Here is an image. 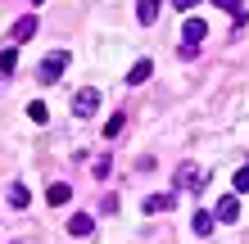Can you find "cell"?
Segmentation results:
<instances>
[{"label":"cell","mask_w":249,"mask_h":244,"mask_svg":"<svg viewBox=\"0 0 249 244\" xmlns=\"http://www.w3.org/2000/svg\"><path fill=\"white\" fill-rule=\"evenodd\" d=\"M172 5H177V9H186V14H190V9H195V5H199V0H172Z\"/></svg>","instance_id":"19"},{"label":"cell","mask_w":249,"mask_h":244,"mask_svg":"<svg viewBox=\"0 0 249 244\" xmlns=\"http://www.w3.org/2000/svg\"><path fill=\"white\" fill-rule=\"evenodd\" d=\"M14 41H18V46H23V41H32L36 36V18H32V14H27V18H18V23H14V32H9Z\"/></svg>","instance_id":"8"},{"label":"cell","mask_w":249,"mask_h":244,"mask_svg":"<svg viewBox=\"0 0 249 244\" xmlns=\"http://www.w3.org/2000/svg\"><path fill=\"white\" fill-rule=\"evenodd\" d=\"M95 109H100V91L95 86H86V91L72 95V113H77V118H95Z\"/></svg>","instance_id":"2"},{"label":"cell","mask_w":249,"mask_h":244,"mask_svg":"<svg viewBox=\"0 0 249 244\" xmlns=\"http://www.w3.org/2000/svg\"><path fill=\"white\" fill-rule=\"evenodd\" d=\"M14 68H18V50H14V46H9L5 54H0V73H5V77H9V73H14Z\"/></svg>","instance_id":"15"},{"label":"cell","mask_w":249,"mask_h":244,"mask_svg":"<svg viewBox=\"0 0 249 244\" xmlns=\"http://www.w3.org/2000/svg\"><path fill=\"white\" fill-rule=\"evenodd\" d=\"M9 204H14V208H27V185H23V181L9 185Z\"/></svg>","instance_id":"14"},{"label":"cell","mask_w":249,"mask_h":244,"mask_svg":"<svg viewBox=\"0 0 249 244\" xmlns=\"http://www.w3.org/2000/svg\"><path fill=\"white\" fill-rule=\"evenodd\" d=\"M68 199H72V185H68V181H54L50 190H46V204H54V208H64Z\"/></svg>","instance_id":"7"},{"label":"cell","mask_w":249,"mask_h":244,"mask_svg":"<svg viewBox=\"0 0 249 244\" xmlns=\"http://www.w3.org/2000/svg\"><path fill=\"white\" fill-rule=\"evenodd\" d=\"M91 231H95V222L86 217V212H77V217H68V235H77V240H86Z\"/></svg>","instance_id":"10"},{"label":"cell","mask_w":249,"mask_h":244,"mask_svg":"<svg viewBox=\"0 0 249 244\" xmlns=\"http://www.w3.org/2000/svg\"><path fill=\"white\" fill-rule=\"evenodd\" d=\"M172 208V195H150L145 199V212H168Z\"/></svg>","instance_id":"13"},{"label":"cell","mask_w":249,"mask_h":244,"mask_svg":"<svg viewBox=\"0 0 249 244\" xmlns=\"http://www.w3.org/2000/svg\"><path fill=\"white\" fill-rule=\"evenodd\" d=\"M231 185H236V195H245V190H249V167H240L236 177H231Z\"/></svg>","instance_id":"17"},{"label":"cell","mask_w":249,"mask_h":244,"mask_svg":"<svg viewBox=\"0 0 249 244\" xmlns=\"http://www.w3.org/2000/svg\"><path fill=\"white\" fill-rule=\"evenodd\" d=\"M159 9H163V0H141V5H136L141 27H154V23H159Z\"/></svg>","instance_id":"5"},{"label":"cell","mask_w":249,"mask_h":244,"mask_svg":"<svg viewBox=\"0 0 249 244\" xmlns=\"http://www.w3.org/2000/svg\"><path fill=\"white\" fill-rule=\"evenodd\" d=\"M172 185H177V190H204V172L190 167V163H181L177 177H172Z\"/></svg>","instance_id":"3"},{"label":"cell","mask_w":249,"mask_h":244,"mask_svg":"<svg viewBox=\"0 0 249 244\" xmlns=\"http://www.w3.org/2000/svg\"><path fill=\"white\" fill-rule=\"evenodd\" d=\"M64 68H68V54H64V50H54L50 59H41V73H36L41 86H54V81L64 77Z\"/></svg>","instance_id":"1"},{"label":"cell","mask_w":249,"mask_h":244,"mask_svg":"<svg viewBox=\"0 0 249 244\" xmlns=\"http://www.w3.org/2000/svg\"><path fill=\"white\" fill-rule=\"evenodd\" d=\"M150 73H154V64H150V59H141V64H136V68L127 73V81H131V86H141V81L150 77Z\"/></svg>","instance_id":"12"},{"label":"cell","mask_w":249,"mask_h":244,"mask_svg":"<svg viewBox=\"0 0 249 244\" xmlns=\"http://www.w3.org/2000/svg\"><path fill=\"white\" fill-rule=\"evenodd\" d=\"M213 5L222 9V14H231V18H236V32H245V5H240V0H213Z\"/></svg>","instance_id":"9"},{"label":"cell","mask_w":249,"mask_h":244,"mask_svg":"<svg viewBox=\"0 0 249 244\" xmlns=\"http://www.w3.org/2000/svg\"><path fill=\"white\" fill-rule=\"evenodd\" d=\"M213 222H217L213 212H195V217H190V231H195V235H209V231H213Z\"/></svg>","instance_id":"11"},{"label":"cell","mask_w":249,"mask_h":244,"mask_svg":"<svg viewBox=\"0 0 249 244\" xmlns=\"http://www.w3.org/2000/svg\"><path fill=\"white\" fill-rule=\"evenodd\" d=\"M213 217L217 222H236L240 217V199L236 195H222V199H217V208H213Z\"/></svg>","instance_id":"4"},{"label":"cell","mask_w":249,"mask_h":244,"mask_svg":"<svg viewBox=\"0 0 249 244\" xmlns=\"http://www.w3.org/2000/svg\"><path fill=\"white\" fill-rule=\"evenodd\" d=\"M118 131H123V113H118V118H109V122H105V136H118Z\"/></svg>","instance_id":"18"},{"label":"cell","mask_w":249,"mask_h":244,"mask_svg":"<svg viewBox=\"0 0 249 244\" xmlns=\"http://www.w3.org/2000/svg\"><path fill=\"white\" fill-rule=\"evenodd\" d=\"M27 118L32 122H50V109L46 104H27Z\"/></svg>","instance_id":"16"},{"label":"cell","mask_w":249,"mask_h":244,"mask_svg":"<svg viewBox=\"0 0 249 244\" xmlns=\"http://www.w3.org/2000/svg\"><path fill=\"white\" fill-rule=\"evenodd\" d=\"M204 32H209V27H204V18H186V27H181V36H186V46H190V50L204 41Z\"/></svg>","instance_id":"6"}]
</instances>
